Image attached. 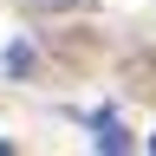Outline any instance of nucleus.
<instances>
[{
	"instance_id": "f257e3e1",
	"label": "nucleus",
	"mask_w": 156,
	"mask_h": 156,
	"mask_svg": "<svg viewBox=\"0 0 156 156\" xmlns=\"http://www.w3.org/2000/svg\"><path fill=\"white\" fill-rule=\"evenodd\" d=\"M91 124H98V150H130V136H124V124H111V117H91Z\"/></svg>"
},
{
	"instance_id": "f03ea898",
	"label": "nucleus",
	"mask_w": 156,
	"mask_h": 156,
	"mask_svg": "<svg viewBox=\"0 0 156 156\" xmlns=\"http://www.w3.org/2000/svg\"><path fill=\"white\" fill-rule=\"evenodd\" d=\"M7 150H13V143H7V136H0V156H7Z\"/></svg>"
},
{
	"instance_id": "7ed1b4c3",
	"label": "nucleus",
	"mask_w": 156,
	"mask_h": 156,
	"mask_svg": "<svg viewBox=\"0 0 156 156\" xmlns=\"http://www.w3.org/2000/svg\"><path fill=\"white\" fill-rule=\"evenodd\" d=\"M150 150H156V136H150Z\"/></svg>"
}]
</instances>
